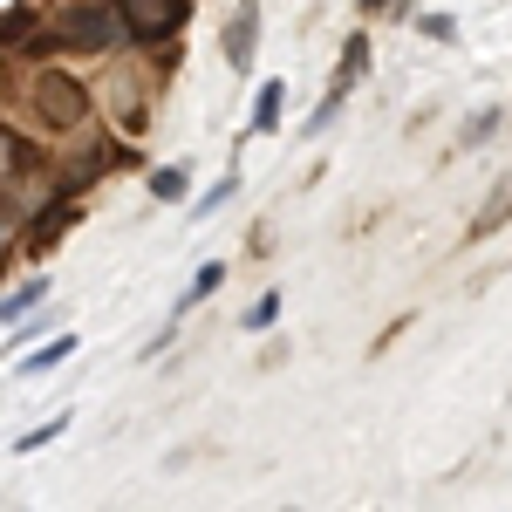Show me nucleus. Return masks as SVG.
Wrapping results in <instances>:
<instances>
[{
    "instance_id": "nucleus-8",
    "label": "nucleus",
    "mask_w": 512,
    "mask_h": 512,
    "mask_svg": "<svg viewBox=\"0 0 512 512\" xmlns=\"http://www.w3.org/2000/svg\"><path fill=\"white\" fill-rule=\"evenodd\" d=\"M69 355H76V335H55V342H48V349L21 355V369H28V376H48V369H62V362H69Z\"/></svg>"
},
{
    "instance_id": "nucleus-3",
    "label": "nucleus",
    "mask_w": 512,
    "mask_h": 512,
    "mask_svg": "<svg viewBox=\"0 0 512 512\" xmlns=\"http://www.w3.org/2000/svg\"><path fill=\"white\" fill-rule=\"evenodd\" d=\"M123 7V28L137 41H164L185 28V0H117Z\"/></svg>"
},
{
    "instance_id": "nucleus-15",
    "label": "nucleus",
    "mask_w": 512,
    "mask_h": 512,
    "mask_svg": "<svg viewBox=\"0 0 512 512\" xmlns=\"http://www.w3.org/2000/svg\"><path fill=\"white\" fill-rule=\"evenodd\" d=\"M62 431H69V417H48V424H41V431H28L21 444H14V451H41V444H55Z\"/></svg>"
},
{
    "instance_id": "nucleus-6",
    "label": "nucleus",
    "mask_w": 512,
    "mask_h": 512,
    "mask_svg": "<svg viewBox=\"0 0 512 512\" xmlns=\"http://www.w3.org/2000/svg\"><path fill=\"white\" fill-rule=\"evenodd\" d=\"M280 110H287V82H260V96H253V123L246 130H280Z\"/></svg>"
},
{
    "instance_id": "nucleus-19",
    "label": "nucleus",
    "mask_w": 512,
    "mask_h": 512,
    "mask_svg": "<svg viewBox=\"0 0 512 512\" xmlns=\"http://www.w3.org/2000/svg\"><path fill=\"white\" fill-rule=\"evenodd\" d=\"M362 7H383V0H362Z\"/></svg>"
},
{
    "instance_id": "nucleus-14",
    "label": "nucleus",
    "mask_w": 512,
    "mask_h": 512,
    "mask_svg": "<svg viewBox=\"0 0 512 512\" xmlns=\"http://www.w3.org/2000/svg\"><path fill=\"white\" fill-rule=\"evenodd\" d=\"M41 287H48V280H35V287H14V294L0 301V321H14L21 308H35V301H41Z\"/></svg>"
},
{
    "instance_id": "nucleus-1",
    "label": "nucleus",
    "mask_w": 512,
    "mask_h": 512,
    "mask_svg": "<svg viewBox=\"0 0 512 512\" xmlns=\"http://www.w3.org/2000/svg\"><path fill=\"white\" fill-rule=\"evenodd\" d=\"M117 35H123L117 0H76V7H62V28H55L62 48H110Z\"/></svg>"
},
{
    "instance_id": "nucleus-17",
    "label": "nucleus",
    "mask_w": 512,
    "mask_h": 512,
    "mask_svg": "<svg viewBox=\"0 0 512 512\" xmlns=\"http://www.w3.org/2000/svg\"><path fill=\"white\" fill-rule=\"evenodd\" d=\"M499 123H506V117H499V110H478V117H472V130H465V144H485V137H492Z\"/></svg>"
},
{
    "instance_id": "nucleus-10",
    "label": "nucleus",
    "mask_w": 512,
    "mask_h": 512,
    "mask_svg": "<svg viewBox=\"0 0 512 512\" xmlns=\"http://www.w3.org/2000/svg\"><path fill=\"white\" fill-rule=\"evenodd\" d=\"M219 280H226V260H205V267L192 274V287H185V301H178V315H185V308H198L205 294H219Z\"/></svg>"
},
{
    "instance_id": "nucleus-2",
    "label": "nucleus",
    "mask_w": 512,
    "mask_h": 512,
    "mask_svg": "<svg viewBox=\"0 0 512 512\" xmlns=\"http://www.w3.org/2000/svg\"><path fill=\"white\" fill-rule=\"evenodd\" d=\"M35 110H41V123H55V130H76V123L89 117V89H82L76 76H62V69H41L35 76Z\"/></svg>"
},
{
    "instance_id": "nucleus-12",
    "label": "nucleus",
    "mask_w": 512,
    "mask_h": 512,
    "mask_svg": "<svg viewBox=\"0 0 512 512\" xmlns=\"http://www.w3.org/2000/svg\"><path fill=\"white\" fill-rule=\"evenodd\" d=\"M506 212H512V185H506V192H499V198H492V205H485V212L472 219V239H485L492 226H499V219H506Z\"/></svg>"
},
{
    "instance_id": "nucleus-11",
    "label": "nucleus",
    "mask_w": 512,
    "mask_h": 512,
    "mask_svg": "<svg viewBox=\"0 0 512 512\" xmlns=\"http://www.w3.org/2000/svg\"><path fill=\"white\" fill-rule=\"evenodd\" d=\"M185 178H192L185 164H164V171H151V198H164V205H178V198H185Z\"/></svg>"
},
{
    "instance_id": "nucleus-4",
    "label": "nucleus",
    "mask_w": 512,
    "mask_h": 512,
    "mask_svg": "<svg viewBox=\"0 0 512 512\" xmlns=\"http://www.w3.org/2000/svg\"><path fill=\"white\" fill-rule=\"evenodd\" d=\"M253 35H260V7H239L233 28H226V62L233 69H253Z\"/></svg>"
},
{
    "instance_id": "nucleus-13",
    "label": "nucleus",
    "mask_w": 512,
    "mask_h": 512,
    "mask_svg": "<svg viewBox=\"0 0 512 512\" xmlns=\"http://www.w3.org/2000/svg\"><path fill=\"white\" fill-rule=\"evenodd\" d=\"M274 321H280V294H260V301L246 308V328H253V335H260V328H274Z\"/></svg>"
},
{
    "instance_id": "nucleus-18",
    "label": "nucleus",
    "mask_w": 512,
    "mask_h": 512,
    "mask_svg": "<svg viewBox=\"0 0 512 512\" xmlns=\"http://www.w3.org/2000/svg\"><path fill=\"white\" fill-rule=\"evenodd\" d=\"M21 35H28V7H14V14L0 21V41H21Z\"/></svg>"
},
{
    "instance_id": "nucleus-9",
    "label": "nucleus",
    "mask_w": 512,
    "mask_h": 512,
    "mask_svg": "<svg viewBox=\"0 0 512 512\" xmlns=\"http://www.w3.org/2000/svg\"><path fill=\"white\" fill-rule=\"evenodd\" d=\"M362 62H369V35H349V41H342V69H335V89H342V96L355 89V76H362Z\"/></svg>"
},
{
    "instance_id": "nucleus-16",
    "label": "nucleus",
    "mask_w": 512,
    "mask_h": 512,
    "mask_svg": "<svg viewBox=\"0 0 512 512\" xmlns=\"http://www.w3.org/2000/svg\"><path fill=\"white\" fill-rule=\"evenodd\" d=\"M239 192V178H219V185H212V192L198 198V219H205V212H219V205H226V198Z\"/></svg>"
},
{
    "instance_id": "nucleus-7",
    "label": "nucleus",
    "mask_w": 512,
    "mask_h": 512,
    "mask_svg": "<svg viewBox=\"0 0 512 512\" xmlns=\"http://www.w3.org/2000/svg\"><path fill=\"white\" fill-rule=\"evenodd\" d=\"M28 164H35V144H28V137H14V130L0 123V185H14Z\"/></svg>"
},
{
    "instance_id": "nucleus-5",
    "label": "nucleus",
    "mask_w": 512,
    "mask_h": 512,
    "mask_svg": "<svg viewBox=\"0 0 512 512\" xmlns=\"http://www.w3.org/2000/svg\"><path fill=\"white\" fill-rule=\"evenodd\" d=\"M69 219H76V212H69V198H62V205H48V212H41L35 226H28V253H48L55 239L69 233Z\"/></svg>"
}]
</instances>
